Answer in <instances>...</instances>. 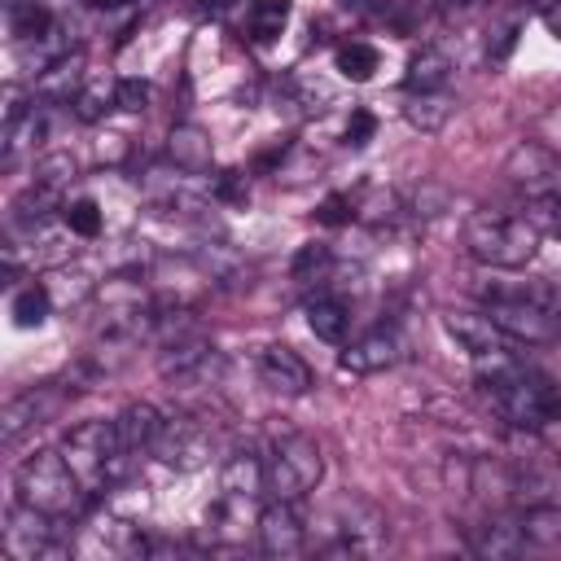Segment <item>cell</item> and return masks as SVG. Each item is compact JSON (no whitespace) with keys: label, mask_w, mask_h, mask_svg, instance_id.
I'll list each match as a JSON object with an SVG mask.
<instances>
[{"label":"cell","mask_w":561,"mask_h":561,"mask_svg":"<svg viewBox=\"0 0 561 561\" xmlns=\"http://www.w3.org/2000/svg\"><path fill=\"white\" fill-rule=\"evenodd\" d=\"M478 386H482L491 412L500 421H508L513 430H543L548 421L561 416V390L530 364L513 359L508 351L478 359Z\"/></svg>","instance_id":"obj_1"},{"label":"cell","mask_w":561,"mask_h":561,"mask_svg":"<svg viewBox=\"0 0 561 561\" xmlns=\"http://www.w3.org/2000/svg\"><path fill=\"white\" fill-rule=\"evenodd\" d=\"M539 228L526 215H508V210H473L460 228V241L469 250V259H478L482 267H500V272H517L539 254Z\"/></svg>","instance_id":"obj_2"},{"label":"cell","mask_w":561,"mask_h":561,"mask_svg":"<svg viewBox=\"0 0 561 561\" xmlns=\"http://www.w3.org/2000/svg\"><path fill=\"white\" fill-rule=\"evenodd\" d=\"M83 495H88V486L79 482V473L70 469V460L61 451H35L18 465V500L57 522L79 517Z\"/></svg>","instance_id":"obj_3"},{"label":"cell","mask_w":561,"mask_h":561,"mask_svg":"<svg viewBox=\"0 0 561 561\" xmlns=\"http://www.w3.org/2000/svg\"><path fill=\"white\" fill-rule=\"evenodd\" d=\"M61 456L70 460V469L79 473V482L88 486V495L114 486V482L123 478L127 460H131V456L123 451V443H118L114 421H101V416L79 421L75 430H66V438H61Z\"/></svg>","instance_id":"obj_4"},{"label":"cell","mask_w":561,"mask_h":561,"mask_svg":"<svg viewBox=\"0 0 561 561\" xmlns=\"http://www.w3.org/2000/svg\"><path fill=\"white\" fill-rule=\"evenodd\" d=\"M324 478V451L311 434H285L267 451V495L302 500Z\"/></svg>","instance_id":"obj_5"},{"label":"cell","mask_w":561,"mask_h":561,"mask_svg":"<svg viewBox=\"0 0 561 561\" xmlns=\"http://www.w3.org/2000/svg\"><path fill=\"white\" fill-rule=\"evenodd\" d=\"M390 539L386 513L359 495H346L333 504V526H329V543L324 552L333 557H377Z\"/></svg>","instance_id":"obj_6"},{"label":"cell","mask_w":561,"mask_h":561,"mask_svg":"<svg viewBox=\"0 0 561 561\" xmlns=\"http://www.w3.org/2000/svg\"><path fill=\"white\" fill-rule=\"evenodd\" d=\"M0 548L9 561H39V557H61L75 543L57 535V517L13 500L4 513V530H0Z\"/></svg>","instance_id":"obj_7"},{"label":"cell","mask_w":561,"mask_h":561,"mask_svg":"<svg viewBox=\"0 0 561 561\" xmlns=\"http://www.w3.org/2000/svg\"><path fill=\"white\" fill-rule=\"evenodd\" d=\"M149 451H153L162 465L188 473V469L210 465V456H215V434H210L206 421L193 416V412H162V430H158V438H153Z\"/></svg>","instance_id":"obj_8"},{"label":"cell","mask_w":561,"mask_h":561,"mask_svg":"<svg viewBox=\"0 0 561 561\" xmlns=\"http://www.w3.org/2000/svg\"><path fill=\"white\" fill-rule=\"evenodd\" d=\"M224 368V355L210 337L202 333H188V337H175V342H162L158 351V373L180 386V390H193V386H210Z\"/></svg>","instance_id":"obj_9"},{"label":"cell","mask_w":561,"mask_h":561,"mask_svg":"<svg viewBox=\"0 0 561 561\" xmlns=\"http://www.w3.org/2000/svg\"><path fill=\"white\" fill-rule=\"evenodd\" d=\"M482 311L500 324V333H504L508 342L543 346V342H557V337H561V316H552L548 307H539V302H530V298L495 294V298H486Z\"/></svg>","instance_id":"obj_10"},{"label":"cell","mask_w":561,"mask_h":561,"mask_svg":"<svg viewBox=\"0 0 561 561\" xmlns=\"http://www.w3.org/2000/svg\"><path fill=\"white\" fill-rule=\"evenodd\" d=\"M504 175L526 188V197H561V158L535 140H522L504 158Z\"/></svg>","instance_id":"obj_11"},{"label":"cell","mask_w":561,"mask_h":561,"mask_svg":"<svg viewBox=\"0 0 561 561\" xmlns=\"http://www.w3.org/2000/svg\"><path fill=\"white\" fill-rule=\"evenodd\" d=\"M254 539L267 557H298L307 548V522L298 513V500H272L254 517Z\"/></svg>","instance_id":"obj_12"},{"label":"cell","mask_w":561,"mask_h":561,"mask_svg":"<svg viewBox=\"0 0 561 561\" xmlns=\"http://www.w3.org/2000/svg\"><path fill=\"white\" fill-rule=\"evenodd\" d=\"M465 543L482 561H508V557H522L530 548L526 526H522V513H491V517H482L478 526H469Z\"/></svg>","instance_id":"obj_13"},{"label":"cell","mask_w":561,"mask_h":561,"mask_svg":"<svg viewBox=\"0 0 561 561\" xmlns=\"http://www.w3.org/2000/svg\"><path fill=\"white\" fill-rule=\"evenodd\" d=\"M259 377H263V386L272 390V394H285V399H298V394H307L311 390V368H307V359L294 351V346H263V355H259Z\"/></svg>","instance_id":"obj_14"},{"label":"cell","mask_w":561,"mask_h":561,"mask_svg":"<svg viewBox=\"0 0 561 561\" xmlns=\"http://www.w3.org/2000/svg\"><path fill=\"white\" fill-rule=\"evenodd\" d=\"M443 329H447L473 359H486V355H504V351H508V337L500 333V324H495L486 311H447V316H443Z\"/></svg>","instance_id":"obj_15"},{"label":"cell","mask_w":561,"mask_h":561,"mask_svg":"<svg viewBox=\"0 0 561 561\" xmlns=\"http://www.w3.org/2000/svg\"><path fill=\"white\" fill-rule=\"evenodd\" d=\"M53 390L48 386H35V390H22V394H13L4 408H0V438H4V447H13L26 430H35V425H44L48 421V412H53Z\"/></svg>","instance_id":"obj_16"},{"label":"cell","mask_w":561,"mask_h":561,"mask_svg":"<svg viewBox=\"0 0 561 561\" xmlns=\"http://www.w3.org/2000/svg\"><path fill=\"white\" fill-rule=\"evenodd\" d=\"M399 355H403V337H399L394 329H373V333L355 337V342L342 351V368H346V373H381V368H390Z\"/></svg>","instance_id":"obj_17"},{"label":"cell","mask_w":561,"mask_h":561,"mask_svg":"<svg viewBox=\"0 0 561 561\" xmlns=\"http://www.w3.org/2000/svg\"><path fill=\"white\" fill-rule=\"evenodd\" d=\"M219 491L237 495V500H254L267 491V456H259L254 447H237L224 469H219Z\"/></svg>","instance_id":"obj_18"},{"label":"cell","mask_w":561,"mask_h":561,"mask_svg":"<svg viewBox=\"0 0 561 561\" xmlns=\"http://www.w3.org/2000/svg\"><path fill=\"white\" fill-rule=\"evenodd\" d=\"M167 158L175 162V171L202 175V171H210V162H215V140H210V131L197 127V123H175L171 136H167Z\"/></svg>","instance_id":"obj_19"},{"label":"cell","mask_w":561,"mask_h":561,"mask_svg":"<svg viewBox=\"0 0 561 561\" xmlns=\"http://www.w3.org/2000/svg\"><path fill=\"white\" fill-rule=\"evenodd\" d=\"M114 430H118L123 451L136 456V451L153 447V438H158V430H162V412H158L153 403H127V408L114 416Z\"/></svg>","instance_id":"obj_20"},{"label":"cell","mask_w":561,"mask_h":561,"mask_svg":"<svg viewBox=\"0 0 561 561\" xmlns=\"http://www.w3.org/2000/svg\"><path fill=\"white\" fill-rule=\"evenodd\" d=\"M307 324H311V333L320 337V342H333V346H342L346 342V333H351V307L337 298V294H316V298H307Z\"/></svg>","instance_id":"obj_21"},{"label":"cell","mask_w":561,"mask_h":561,"mask_svg":"<svg viewBox=\"0 0 561 561\" xmlns=\"http://www.w3.org/2000/svg\"><path fill=\"white\" fill-rule=\"evenodd\" d=\"M451 114H456V96H451L447 88H443V92H408L403 118H408L416 131H443Z\"/></svg>","instance_id":"obj_22"},{"label":"cell","mask_w":561,"mask_h":561,"mask_svg":"<svg viewBox=\"0 0 561 561\" xmlns=\"http://www.w3.org/2000/svg\"><path fill=\"white\" fill-rule=\"evenodd\" d=\"M447 79H451V61H447V53H438V48H421V53L408 61L403 88H408V92H443Z\"/></svg>","instance_id":"obj_23"},{"label":"cell","mask_w":561,"mask_h":561,"mask_svg":"<svg viewBox=\"0 0 561 561\" xmlns=\"http://www.w3.org/2000/svg\"><path fill=\"white\" fill-rule=\"evenodd\" d=\"M57 22H53V13L39 4V0H9V35L18 39V44H31V39H39V35H48Z\"/></svg>","instance_id":"obj_24"},{"label":"cell","mask_w":561,"mask_h":561,"mask_svg":"<svg viewBox=\"0 0 561 561\" xmlns=\"http://www.w3.org/2000/svg\"><path fill=\"white\" fill-rule=\"evenodd\" d=\"M285 22H289V0H254L245 13V31L259 44H272L285 31Z\"/></svg>","instance_id":"obj_25"},{"label":"cell","mask_w":561,"mask_h":561,"mask_svg":"<svg viewBox=\"0 0 561 561\" xmlns=\"http://www.w3.org/2000/svg\"><path fill=\"white\" fill-rule=\"evenodd\" d=\"M9 311H13V324H18V329H39V324L48 320V311H53L48 285H22V289L13 294V302H9Z\"/></svg>","instance_id":"obj_26"},{"label":"cell","mask_w":561,"mask_h":561,"mask_svg":"<svg viewBox=\"0 0 561 561\" xmlns=\"http://www.w3.org/2000/svg\"><path fill=\"white\" fill-rule=\"evenodd\" d=\"M333 61H337V70L351 79V83H364V79H373V70H377V48L373 44H359V39H351V44H337V53H333Z\"/></svg>","instance_id":"obj_27"},{"label":"cell","mask_w":561,"mask_h":561,"mask_svg":"<svg viewBox=\"0 0 561 561\" xmlns=\"http://www.w3.org/2000/svg\"><path fill=\"white\" fill-rule=\"evenodd\" d=\"M79 66H83V57H79V53H70V57L53 61V66L39 75V92H44V96H53V101H70V92L79 88Z\"/></svg>","instance_id":"obj_28"},{"label":"cell","mask_w":561,"mask_h":561,"mask_svg":"<svg viewBox=\"0 0 561 561\" xmlns=\"http://www.w3.org/2000/svg\"><path fill=\"white\" fill-rule=\"evenodd\" d=\"M61 219H66V228H70L75 237H96V232H101V206H96L92 197L66 202V206H61Z\"/></svg>","instance_id":"obj_29"},{"label":"cell","mask_w":561,"mask_h":561,"mask_svg":"<svg viewBox=\"0 0 561 561\" xmlns=\"http://www.w3.org/2000/svg\"><path fill=\"white\" fill-rule=\"evenodd\" d=\"M75 180V158L70 153H48L35 162V184H48V188H61Z\"/></svg>","instance_id":"obj_30"},{"label":"cell","mask_w":561,"mask_h":561,"mask_svg":"<svg viewBox=\"0 0 561 561\" xmlns=\"http://www.w3.org/2000/svg\"><path fill=\"white\" fill-rule=\"evenodd\" d=\"M329 245H302L298 250V259H294V280H324V272H329Z\"/></svg>","instance_id":"obj_31"},{"label":"cell","mask_w":561,"mask_h":561,"mask_svg":"<svg viewBox=\"0 0 561 561\" xmlns=\"http://www.w3.org/2000/svg\"><path fill=\"white\" fill-rule=\"evenodd\" d=\"M451 206V197H447V188H434V184H421V188H412L408 193V210L412 215H425V219H434V215H443Z\"/></svg>","instance_id":"obj_32"},{"label":"cell","mask_w":561,"mask_h":561,"mask_svg":"<svg viewBox=\"0 0 561 561\" xmlns=\"http://www.w3.org/2000/svg\"><path fill=\"white\" fill-rule=\"evenodd\" d=\"M526 219H530L539 232H552V237H561V197H530V206H526Z\"/></svg>","instance_id":"obj_33"},{"label":"cell","mask_w":561,"mask_h":561,"mask_svg":"<svg viewBox=\"0 0 561 561\" xmlns=\"http://www.w3.org/2000/svg\"><path fill=\"white\" fill-rule=\"evenodd\" d=\"M110 105H118V101H114V92H105V88H83V92L75 96V114H79L83 123H96Z\"/></svg>","instance_id":"obj_34"},{"label":"cell","mask_w":561,"mask_h":561,"mask_svg":"<svg viewBox=\"0 0 561 561\" xmlns=\"http://www.w3.org/2000/svg\"><path fill=\"white\" fill-rule=\"evenodd\" d=\"M114 101H118V110L140 114V110L149 105V83H145V79H118V83H114Z\"/></svg>","instance_id":"obj_35"},{"label":"cell","mask_w":561,"mask_h":561,"mask_svg":"<svg viewBox=\"0 0 561 561\" xmlns=\"http://www.w3.org/2000/svg\"><path fill=\"white\" fill-rule=\"evenodd\" d=\"M316 219H320V224H351V219H355V206H351V197H342V193H329V197L320 202Z\"/></svg>","instance_id":"obj_36"},{"label":"cell","mask_w":561,"mask_h":561,"mask_svg":"<svg viewBox=\"0 0 561 561\" xmlns=\"http://www.w3.org/2000/svg\"><path fill=\"white\" fill-rule=\"evenodd\" d=\"M513 44H517V22H504L491 39H486V61L495 66V61H504L508 53H513Z\"/></svg>","instance_id":"obj_37"},{"label":"cell","mask_w":561,"mask_h":561,"mask_svg":"<svg viewBox=\"0 0 561 561\" xmlns=\"http://www.w3.org/2000/svg\"><path fill=\"white\" fill-rule=\"evenodd\" d=\"M215 197H224V202H245V175H241V171H224V175L215 180Z\"/></svg>","instance_id":"obj_38"},{"label":"cell","mask_w":561,"mask_h":561,"mask_svg":"<svg viewBox=\"0 0 561 561\" xmlns=\"http://www.w3.org/2000/svg\"><path fill=\"white\" fill-rule=\"evenodd\" d=\"M373 127H377L373 114H368V110H355L351 123H346V145H364V140L373 136Z\"/></svg>","instance_id":"obj_39"},{"label":"cell","mask_w":561,"mask_h":561,"mask_svg":"<svg viewBox=\"0 0 561 561\" xmlns=\"http://www.w3.org/2000/svg\"><path fill=\"white\" fill-rule=\"evenodd\" d=\"M539 18H543L548 35H557V39H561V0H548V4L539 9Z\"/></svg>","instance_id":"obj_40"},{"label":"cell","mask_w":561,"mask_h":561,"mask_svg":"<svg viewBox=\"0 0 561 561\" xmlns=\"http://www.w3.org/2000/svg\"><path fill=\"white\" fill-rule=\"evenodd\" d=\"M210 4H215V9H228V4H232V0H210Z\"/></svg>","instance_id":"obj_41"}]
</instances>
